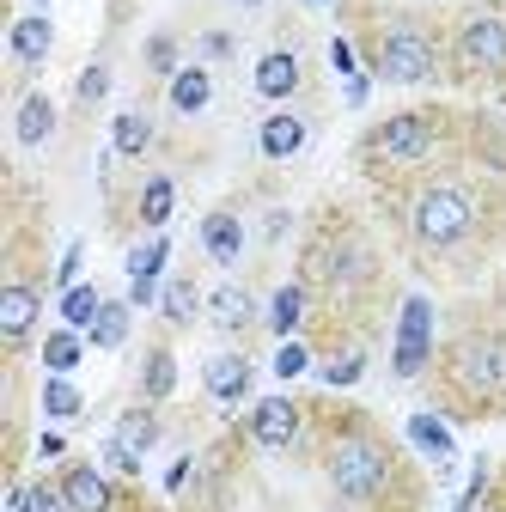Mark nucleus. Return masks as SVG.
<instances>
[{
  "label": "nucleus",
  "mask_w": 506,
  "mask_h": 512,
  "mask_svg": "<svg viewBox=\"0 0 506 512\" xmlns=\"http://www.w3.org/2000/svg\"><path fill=\"white\" fill-rule=\"evenodd\" d=\"M409 232L421 250H458L476 232V202L464 183H427L415 208H409Z\"/></svg>",
  "instance_id": "obj_1"
},
{
  "label": "nucleus",
  "mask_w": 506,
  "mask_h": 512,
  "mask_svg": "<svg viewBox=\"0 0 506 512\" xmlns=\"http://www.w3.org/2000/svg\"><path fill=\"white\" fill-rule=\"evenodd\" d=\"M324 470H330V488L342 500H378V494H385V482H391V452L372 433H342L330 445Z\"/></svg>",
  "instance_id": "obj_2"
},
{
  "label": "nucleus",
  "mask_w": 506,
  "mask_h": 512,
  "mask_svg": "<svg viewBox=\"0 0 506 512\" xmlns=\"http://www.w3.org/2000/svg\"><path fill=\"white\" fill-rule=\"evenodd\" d=\"M433 68H439L433 37L415 19H397L385 37H378V80H391V86H427Z\"/></svg>",
  "instance_id": "obj_3"
},
{
  "label": "nucleus",
  "mask_w": 506,
  "mask_h": 512,
  "mask_svg": "<svg viewBox=\"0 0 506 512\" xmlns=\"http://www.w3.org/2000/svg\"><path fill=\"white\" fill-rule=\"evenodd\" d=\"M452 55H458V74H470V80H500V74H506V19L488 13V7L464 13Z\"/></svg>",
  "instance_id": "obj_4"
},
{
  "label": "nucleus",
  "mask_w": 506,
  "mask_h": 512,
  "mask_svg": "<svg viewBox=\"0 0 506 512\" xmlns=\"http://www.w3.org/2000/svg\"><path fill=\"white\" fill-rule=\"evenodd\" d=\"M452 378L464 384V391H476V397L500 391L506 384V342L500 336H464L452 348Z\"/></svg>",
  "instance_id": "obj_5"
},
{
  "label": "nucleus",
  "mask_w": 506,
  "mask_h": 512,
  "mask_svg": "<svg viewBox=\"0 0 506 512\" xmlns=\"http://www.w3.org/2000/svg\"><path fill=\"white\" fill-rule=\"evenodd\" d=\"M372 159H385V165H421L427 153H433V122L427 116H391V122H378L372 128Z\"/></svg>",
  "instance_id": "obj_6"
},
{
  "label": "nucleus",
  "mask_w": 506,
  "mask_h": 512,
  "mask_svg": "<svg viewBox=\"0 0 506 512\" xmlns=\"http://www.w3.org/2000/svg\"><path fill=\"white\" fill-rule=\"evenodd\" d=\"M427 348H433V305L415 293V299H403V324H397V354H391L397 378H415L427 366Z\"/></svg>",
  "instance_id": "obj_7"
},
{
  "label": "nucleus",
  "mask_w": 506,
  "mask_h": 512,
  "mask_svg": "<svg viewBox=\"0 0 506 512\" xmlns=\"http://www.w3.org/2000/svg\"><path fill=\"white\" fill-rule=\"evenodd\" d=\"M165 256H171V238L165 232H153L147 244H135L129 250V305L141 311V305H159V275H165Z\"/></svg>",
  "instance_id": "obj_8"
},
{
  "label": "nucleus",
  "mask_w": 506,
  "mask_h": 512,
  "mask_svg": "<svg viewBox=\"0 0 506 512\" xmlns=\"http://www.w3.org/2000/svg\"><path fill=\"white\" fill-rule=\"evenodd\" d=\"M250 439H257L263 452H287V445L299 439V409L287 397H263L257 409H250Z\"/></svg>",
  "instance_id": "obj_9"
},
{
  "label": "nucleus",
  "mask_w": 506,
  "mask_h": 512,
  "mask_svg": "<svg viewBox=\"0 0 506 512\" xmlns=\"http://www.w3.org/2000/svg\"><path fill=\"white\" fill-rule=\"evenodd\" d=\"M61 494H68L74 512H110L116 506L104 464H68V470H61Z\"/></svg>",
  "instance_id": "obj_10"
},
{
  "label": "nucleus",
  "mask_w": 506,
  "mask_h": 512,
  "mask_svg": "<svg viewBox=\"0 0 506 512\" xmlns=\"http://www.w3.org/2000/svg\"><path fill=\"white\" fill-rule=\"evenodd\" d=\"M208 324H214V330H226V336H238V330L257 324V299H250V287L220 281V287L208 293Z\"/></svg>",
  "instance_id": "obj_11"
},
{
  "label": "nucleus",
  "mask_w": 506,
  "mask_h": 512,
  "mask_svg": "<svg viewBox=\"0 0 506 512\" xmlns=\"http://www.w3.org/2000/svg\"><path fill=\"white\" fill-rule=\"evenodd\" d=\"M37 287H25V281H13L7 293H0V336H7L13 348L19 342H31V330H37Z\"/></svg>",
  "instance_id": "obj_12"
},
{
  "label": "nucleus",
  "mask_w": 506,
  "mask_h": 512,
  "mask_svg": "<svg viewBox=\"0 0 506 512\" xmlns=\"http://www.w3.org/2000/svg\"><path fill=\"white\" fill-rule=\"evenodd\" d=\"M250 378H257V372H250L244 354H214L208 372H202V384H208V397H214V403H238V397L250 391Z\"/></svg>",
  "instance_id": "obj_13"
},
{
  "label": "nucleus",
  "mask_w": 506,
  "mask_h": 512,
  "mask_svg": "<svg viewBox=\"0 0 506 512\" xmlns=\"http://www.w3.org/2000/svg\"><path fill=\"white\" fill-rule=\"evenodd\" d=\"M293 92H299V55H293V49H269V55L257 61V98L281 104V98H293Z\"/></svg>",
  "instance_id": "obj_14"
},
{
  "label": "nucleus",
  "mask_w": 506,
  "mask_h": 512,
  "mask_svg": "<svg viewBox=\"0 0 506 512\" xmlns=\"http://www.w3.org/2000/svg\"><path fill=\"white\" fill-rule=\"evenodd\" d=\"M13 135H19V147H43V141L55 135V98H49V92H25V98H19Z\"/></svg>",
  "instance_id": "obj_15"
},
{
  "label": "nucleus",
  "mask_w": 506,
  "mask_h": 512,
  "mask_svg": "<svg viewBox=\"0 0 506 512\" xmlns=\"http://www.w3.org/2000/svg\"><path fill=\"white\" fill-rule=\"evenodd\" d=\"M202 250L214 256L220 269H232L238 256H244V220H238V214H226V208H220V214H208V220H202Z\"/></svg>",
  "instance_id": "obj_16"
},
{
  "label": "nucleus",
  "mask_w": 506,
  "mask_h": 512,
  "mask_svg": "<svg viewBox=\"0 0 506 512\" xmlns=\"http://www.w3.org/2000/svg\"><path fill=\"white\" fill-rule=\"evenodd\" d=\"M129 311H135L129 299H104V305H98V317H92V330H86V342H92V348H104V354H110V348H122V342H129Z\"/></svg>",
  "instance_id": "obj_17"
},
{
  "label": "nucleus",
  "mask_w": 506,
  "mask_h": 512,
  "mask_svg": "<svg viewBox=\"0 0 506 512\" xmlns=\"http://www.w3.org/2000/svg\"><path fill=\"white\" fill-rule=\"evenodd\" d=\"M257 147H263V159H293L305 147V122L299 116H269L257 128Z\"/></svg>",
  "instance_id": "obj_18"
},
{
  "label": "nucleus",
  "mask_w": 506,
  "mask_h": 512,
  "mask_svg": "<svg viewBox=\"0 0 506 512\" xmlns=\"http://www.w3.org/2000/svg\"><path fill=\"white\" fill-rule=\"evenodd\" d=\"M55 49V25L43 19V13H31V19H19L13 25V61H25V68H37V61Z\"/></svg>",
  "instance_id": "obj_19"
},
{
  "label": "nucleus",
  "mask_w": 506,
  "mask_h": 512,
  "mask_svg": "<svg viewBox=\"0 0 506 512\" xmlns=\"http://www.w3.org/2000/svg\"><path fill=\"white\" fill-rule=\"evenodd\" d=\"M208 98H214V80H208V68H183V74H171V110H177V116H196V110H208Z\"/></svg>",
  "instance_id": "obj_20"
},
{
  "label": "nucleus",
  "mask_w": 506,
  "mask_h": 512,
  "mask_svg": "<svg viewBox=\"0 0 506 512\" xmlns=\"http://www.w3.org/2000/svg\"><path fill=\"white\" fill-rule=\"evenodd\" d=\"M110 141H116L122 159H141V153L153 147V122H147L141 110H122V116L110 122Z\"/></svg>",
  "instance_id": "obj_21"
},
{
  "label": "nucleus",
  "mask_w": 506,
  "mask_h": 512,
  "mask_svg": "<svg viewBox=\"0 0 506 512\" xmlns=\"http://www.w3.org/2000/svg\"><path fill=\"white\" fill-rule=\"evenodd\" d=\"M171 391H177V360H171L165 348H153V354L141 360V397H147V403H165Z\"/></svg>",
  "instance_id": "obj_22"
},
{
  "label": "nucleus",
  "mask_w": 506,
  "mask_h": 512,
  "mask_svg": "<svg viewBox=\"0 0 506 512\" xmlns=\"http://www.w3.org/2000/svg\"><path fill=\"white\" fill-rule=\"evenodd\" d=\"M80 409H86V397L68 384V372H49V378H43V415H49V421H74Z\"/></svg>",
  "instance_id": "obj_23"
},
{
  "label": "nucleus",
  "mask_w": 506,
  "mask_h": 512,
  "mask_svg": "<svg viewBox=\"0 0 506 512\" xmlns=\"http://www.w3.org/2000/svg\"><path fill=\"white\" fill-rule=\"evenodd\" d=\"M159 311L171 317V324H196V311H202V293H196V281H189V275L165 281V293H159Z\"/></svg>",
  "instance_id": "obj_24"
},
{
  "label": "nucleus",
  "mask_w": 506,
  "mask_h": 512,
  "mask_svg": "<svg viewBox=\"0 0 506 512\" xmlns=\"http://www.w3.org/2000/svg\"><path fill=\"white\" fill-rule=\"evenodd\" d=\"M409 439L421 445V452H427V458H439V464H446V458H452V427H446V421H439V415H409Z\"/></svg>",
  "instance_id": "obj_25"
},
{
  "label": "nucleus",
  "mask_w": 506,
  "mask_h": 512,
  "mask_svg": "<svg viewBox=\"0 0 506 512\" xmlns=\"http://www.w3.org/2000/svg\"><path fill=\"white\" fill-rule=\"evenodd\" d=\"M171 208H177V183L171 177H147V189H141V226H165L171 220Z\"/></svg>",
  "instance_id": "obj_26"
},
{
  "label": "nucleus",
  "mask_w": 506,
  "mask_h": 512,
  "mask_svg": "<svg viewBox=\"0 0 506 512\" xmlns=\"http://www.w3.org/2000/svg\"><path fill=\"white\" fill-rule=\"evenodd\" d=\"M299 317H305V287L287 281V287L275 293V305H269V330H275V336H293V330H299Z\"/></svg>",
  "instance_id": "obj_27"
},
{
  "label": "nucleus",
  "mask_w": 506,
  "mask_h": 512,
  "mask_svg": "<svg viewBox=\"0 0 506 512\" xmlns=\"http://www.w3.org/2000/svg\"><path fill=\"white\" fill-rule=\"evenodd\" d=\"M98 305H104L98 287H68V293H61V324H68V330H92Z\"/></svg>",
  "instance_id": "obj_28"
},
{
  "label": "nucleus",
  "mask_w": 506,
  "mask_h": 512,
  "mask_svg": "<svg viewBox=\"0 0 506 512\" xmlns=\"http://www.w3.org/2000/svg\"><path fill=\"white\" fill-rule=\"evenodd\" d=\"M116 439H129L135 452H153V445H159V415H153L147 403H141V409H129V415L116 421Z\"/></svg>",
  "instance_id": "obj_29"
},
{
  "label": "nucleus",
  "mask_w": 506,
  "mask_h": 512,
  "mask_svg": "<svg viewBox=\"0 0 506 512\" xmlns=\"http://www.w3.org/2000/svg\"><path fill=\"white\" fill-rule=\"evenodd\" d=\"M80 354H86V342H80L74 330H55V336L43 342V366H49V372H74Z\"/></svg>",
  "instance_id": "obj_30"
},
{
  "label": "nucleus",
  "mask_w": 506,
  "mask_h": 512,
  "mask_svg": "<svg viewBox=\"0 0 506 512\" xmlns=\"http://www.w3.org/2000/svg\"><path fill=\"white\" fill-rule=\"evenodd\" d=\"M98 464H104L110 476H141V452H135L129 439H116V433L98 445Z\"/></svg>",
  "instance_id": "obj_31"
},
{
  "label": "nucleus",
  "mask_w": 506,
  "mask_h": 512,
  "mask_svg": "<svg viewBox=\"0 0 506 512\" xmlns=\"http://www.w3.org/2000/svg\"><path fill=\"white\" fill-rule=\"evenodd\" d=\"M360 372H366V354L354 348V354H336V360L324 366V384H336V391H348V384H360Z\"/></svg>",
  "instance_id": "obj_32"
},
{
  "label": "nucleus",
  "mask_w": 506,
  "mask_h": 512,
  "mask_svg": "<svg viewBox=\"0 0 506 512\" xmlns=\"http://www.w3.org/2000/svg\"><path fill=\"white\" fill-rule=\"evenodd\" d=\"M25 512H74L68 506V494H61V482L49 488V482H31L25 488Z\"/></svg>",
  "instance_id": "obj_33"
},
{
  "label": "nucleus",
  "mask_w": 506,
  "mask_h": 512,
  "mask_svg": "<svg viewBox=\"0 0 506 512\" xmlns=\"http://www.w3.org/2000/svg\"><path fill=\"white\" fill-rule=\"evenodd\" d=\"M311 366V354H305V342H281V354H275V378H299Z\"/></svg>",
  "instance_id": "obj_34"
},
{
  "label": "nucleus",
  "mask_w": 506,
  "mask_h": 512,
  "mask_svg": "<svg viewBox=\"0 0 506 512\" xmlns=\"http://www.w3.org/2000/svg\"><path fill=\"white\" fill-rule=\"evenodd\" d=\"M110 92V68H104V61H92V68L80 74V104H98Z\"/></svg>",
  "instance_id": "obj_35"
},
{
  "label": "nucleus",
  "mask_w": 506,
  "mask_h": 512,
  "mask_svg": "<svg viewBox=\"0 0 506 512\" xmlns=\"http://www.w3.org/2000/svg\"><path fill=\"white\" fill-rule=\"evenodd\" d=\"M147 61H153V74H183V68H177V43H171V37H153V43H147Z\"/></svg>",
  "instance_id": "obj_36"
},
{
  "label": "nucleus",
  "mask_w": 506,
  "mask_h": 512,
  "mask_svg": "<svg viewBox=\"0 0 506 512\" xmlns=\"http://www.w3.org/2000/svg\"><path fill=\"white\" fill-rule=\"evenodd\" d=\"M80 256H86V250H80V244H68V256H61V269H55V287H61V293L80 287V281H74V275H80Z\"/></svg>",
  "instance_id": "obj_37"
},
{
  "label": "nucleus",
  "mask_w": 506,
  "mask_h": 512,
  "mask_svg": "<svg viewBox=\"0 0 506 512\" xmlns=\"http://www.w3.org/2000/svg\"><path fill=\"white\" fill-rule=\"evenodd\" d=\"M330 68H336L342 80H354V74H360V68H354V49H348V37H336V43H330Z\"/></svg>",
  "instance_id": "obj_38"
},
{
  "label": "nucleus",
  "mask_w": 506,
  "mask_h": 512,
  "mask_svg": "<svg viewBox=\"0 0 506 512\" xmlns=\"http://www.w3.org/2000/svg\"><path fill=\"white\" fill-rule=\"evenodd\" d=\"M37 452H43V458H61V452H68V439H61V433H43Z\"/></svg>",
  "instance_id": "obj_39"
},
{
  "label": "nucleus",
  "mask_w": 506,
  "mask_h": 512,
  "mask_svg": "<svg viewBox=\"0 0 506 512\" xmlns=\"http://www.w3.org/2000/svg\"><path fill=\"white\" fill-rule=\"evenodd\" d=\"M366 98H372V80H366V74H354V80H348V104H366Z\"/></svg>",
  "instance_id": "obj_40"
},
{
  "label": "nucleus",
  "mask_w": 506,
  "mask_h": 512,
  "mask_svg": "<svg viewBox=\"0 0 506 512\" xmlns=\"http://www.w3.org/2000/svg\"><path fill=\"white\" fill-rule=\"evenodd\" d=\"M183 482H189V458H177V464H171V470H165V488H171V494H177V488H183Z\"/></svg>",
  "instance_id": "obj_41"
},
{
  "label": "nucleus",
  "mask_w": 506,
  "mask_h": 512,
  "mask_svg": "<svg viewBox=\"0 0 506 512\" xmlns=\"http://www.w3.org/2000/svg\"><path fill=\"white\" fill-rule=\"evenodd\" d=\"M202 49H208V55H214V61H220V55H232V37H226V31H214V37H208V43H202Z\"/></svg>",
  "instance_id": "obj_42"
},
{
  "label": "nucleus",
  "mask_w": 506,
  "mask_h": 512,
  "mask_svg": "<svg viewBox=\"0 0 506 512\" xmlns=\"http://www.w3.org/2000/svg\"><path fill=\"white\" fill-rule=\"evenodd\" d=\"M238 7H263V0H238Z\"/></svg>",
  "instance_id": "obj_43"
},
{
  "label": "nucleus",
  "mask_w": 506,
  "mask_h": 512,
  "mask_svg": "<svg viewBox=\"0 0 506 512\" xmlns=\"http://www.w3.org/2000/svg\"><path fill=\"white\" fill-rule=\"evenodd\" d=\"M311 7H330V0H311Z\"/></svg>",
  "instance_id": "obj_44"
},
{
  "label": "nucleus",
  "mask_w": 506,
  "mask_h": 512,
  "mask_svg": "<svg viewBox=\"0 0 506 512\" xmlns=\"http://www.w3.org/2000/svg\"><path fill=\"white\" fill-rule=\"evenodd\" d=\"M43 7H49V0H43Z\"/></svg>",
  "instance_id": "obj_45"
}]
</instances>
